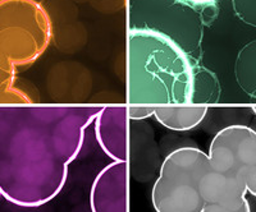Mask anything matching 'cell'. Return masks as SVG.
Masks as SVG:
<instances>
[{
	"mask_svg": "<svg viewBox=\"0 0 256 212\" xmlns=\"http://www.w3.org/2000/svg\"><path fill=\"white\" fill-rule=\"evenodd\" d=\"M102 106L0 105V195L38 209L60 193Z\"/></svg>",
	"mask_w": 256,
	"mask_h": 212,
	"instance_id": "cell-1",
	"label": "cell"
},
{
	"mask_svg": "<svg viewBox=\"0 0 256 212\" xmlns=\"http://www.w3.org/2000/svg\"><path fill=\"white\" fill-rule=\"evenodd\" d=\"M194 65L159 31L131 28L127 38V102L132 106L192 105Z\"/></svg>",
	"mask_w": 256,
	"mask_h": 212,
	"instance_id": "cell-2",
	"label": "cell"
},
{
	"mask_svg": "<svg viewBox=\"0 0 256 212\" xmlns=\"http://www.w3.org/2000/svg\"><path fill=\"white\" fill-rule=\"evenodd\" d=\"M52 41V22L36 0H0V67L17 73L34 64Z\"/></svg>",
	"mask_w": 256,
	"mask_h": 212,
	"instance_id": "cell-3",
	"label": "cell"
},
{
	"mask_svg": "<svg viewBox=\"0 0 256 212\" xmlns=\"http://www.w3.org/2000/svg\"><path fill=\"white\" fill-rule=\"evenodd\" d=\"M210 169L209 155L200 148L180 147L170 152L152 189L155 212L202 211V184Z\"/></svg>",
	"mask_w": 256,
	"mask_h": 212,
	"instance_id": "cell-4",
	"label": "cell"
},
{
	"mask_svg": "<svg viewBox=\"0 0 256 212\" xmlns=\"http://www.w3.org/2000/svg\"><path fill=\"white\" fill-rule=\"evenodd\" d=\"M212 168L246 187L256 198V131L244 124L222 128L210 142Z\"/></svg>",
	"mask_w": 256,
	"mask_h": 212,
	"instance_id": "cell-5",
	"label": "cell"
},
{
	"mask_svg": "<svg viewBox=\"0 0 256 212\" xmlns=\"http://www.w3.org/2000/svg\"><path fill=\"white\" fill-rule=\"evenodd\" d=\"M127 161H113L94 179L91 212H127Z\"/></svg>",
	"mask_w": 256,
	"mask_h": 212,
	"instance_id": "cell-6",
	"label": "cell"
},
{
	"mask_svg": "<svg viewBox=\"0 0 256 212\" xmlns=\"http://www.w3.org/2000/svg\"><path fill=\"white\" fill-rule=\"evenodd\" d=\"M246 195V187L212 165L202 184L205 206L201 212H251Z\"/></svg>",
	"mask_w": 256,
	"mask_h": 212,
	"instance_id": "cell-7",
	"label": "cell"
},
{
	"mask_svg": "<svg viewBox=\"0 0 256 212\" xmlns=\"http://www.w3.org/2000/svg\"><path fill=\"white\" fill-rule=\"evenodd\" d=\"M127 108L102 106L94 120L96 141L113 161H127Z\"/></svg>",
	"mask_w": 256,
	"mask_h": 212,
	"instance_id": "cell-8",
	"label": "cell"
},
{
	"mask_svg": "<svg viewBox=\"0 0 256 212\" xmlns=\"http://www.w3.org/2000/svg\"><path fill=\"white\" fill-rule=\"evenodd\" d=\"M209 109L205 106H155L154 118L166 129L186 132L196 128L205 119Z\"/></svg>",
	"mask_w": 256,
	"mask_h": 212,
	"instance_id": "cell-9",
	"label": "cell"
},
{
	"mask_svg": "<svg viewBox=\"0 0 256 212\" xmlns=\"http://www.w3.org/2000/svg\"><path fill=\"white\" fill-rule=\"evenodd\" d=\"M234 77L240 88L256 101V40L248 42L237 54Z\"/></svg>",
	"mask_w": 256,
	"mask_h": 212,
	"instance_id": "cell-10",
	"label": "cell"
},
{
	"mask_svg": "<svg viewBox=\"0 0 256 212\" xmlns=\"http://www.w3.org/2000/svg\"><path fill=\"white\" fill-rule=\"evenodd\" d=\"M220 83L212 70L194 65V95L192 105L216 104L220 97Z\"/></svg>",
	"mask_w": 256,
	"mask_h": 212,
	"instance_id": "cell-11",
	"label": "cell"
},
{
	"mask_svg": "<svg viewBox=\"0 0 256 212\" xmlns=\"http://www.w3.org/2000/svg\"><path fill=\"white\" fill-rule=\"evenodd\" d=\"M32 100L16 86V73L0 67V105H30Z\"/></svg>",
	"mask_w": 256,
	"mask_h": 212,
	"instance_id": "cell-12",
	"label": "cell"
},
{
	"mask_svg": "<svg viewBox=\"0 0 256 212\" xmlns=\"http://www.w3.org/2000/svg\"><path fill=\"white\" fill-rule=\"evenodd\" d=\"M232 8L240 20L256 28V0H232Z\"/></svg>",
	"mask_w": 256,
	"mask_h": 212,
	"instance_id": "cell-13",
	"label": "cell"
},
{
	"mask_svg": "<svg viewBox=\"0 0 256 212\" xmlns=\"http://www.w3.org/2000/svg\"><path fill=\"white\" fill-rule=\"evenodd\" d=\"M155 106H130L128 108V119L142 120L154 116Z\"/></svg>",
	"mask_w": 256,
	"mask_h": 212,
	"instance_id": "cell-14",
	"label": "cell"
},
{
	"mask_svg": "<svg viewBox=\"0 0 256 212\" xmlns=\"http://www.w3.org/2000/svg\"><path fill=\"white\" fill-rule=\"evenodd\" d=\"M180 3L188 4L192 6H198V5H208V4L214 3L216 0H178Z\"/></svg>",
	"mask_w": 256,
	"mask_h": 212,
	"instance_id": "cell-15",
	"label": "cell"
},
{
	"mask_svg": "<svg viewBox=\"0 0 256 212\" xmlns=\"http://www.w3.org/2000/svg\"><path fill=\"white\" fill-rule=\"evenodd\" d=\"M251 111H252V113L256 115V106H252V108H251Z\"/></svg>",
	"mask_w": 256,
	"mask_h": 212,
	"instance_id": "cell-16",
	"label": "cell"
}]
</instances>
